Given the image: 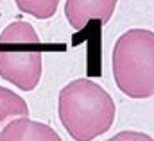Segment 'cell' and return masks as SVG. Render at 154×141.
<instances>
[{
    "label": "cell",
    "mask_w": 154,
    "mask_h": 141,
    "mask_svg": "<svg viewBox=\"0 0 154 141\" xmlns=\"http://www.w3.org/2000/svg\"><path fill=\"white\" fill-rule=\"evenodd\" d=\"M59 122L75 141H93L115 123L111 95L90 79H75L59 91Z\"/></svg>",
    "instance_id": "obj_1"
},
{
    "label": "cell",
    "mask_w": 154,
    "mask_h": 141,
    "mask_svg": "<svg viewBox=\"0 0 154 141\" xmlns=\"http://www.w3.org/2000/svg\"><path fill=\"white\" fill-rule=\"evenodd\" d=\"M111 70L116 88L129 98L154 97V32L129 29L115 41Z\"/></svg>",
    "instance_id": "obj_2"
},
{
    "label": "cell",
    "mask_w": 154,
    "mask_h": 141,
    "mask_svg": "<svg viewBox=\"0 0 154 141\" xmlns=\"http://www.w3.org/2000/svg\"><path fill=\"white\" fill-rule=\"evenodd\" d=\"M39 38L27 22H13L0 34V77L22 91H32L41 80L43 54Z\"/></svg>",
    "instance_id": "obj_3"
},
{
    "label": "cell",
    "mask_w": 154,
    "mask_h": 141,
    "mask_svg": "<svg viewBox=\"0 0 154 141\" xmlns=\"http://www.w3.org/2000/svg\"><path fill=\"white\" fill-rule=\"evenodd\" d=\"M118 0H66L65 16L74 31H82L90 22L108 23Z\"/></svg>",
    "instance_id": "obj_4"
},
{
    "label": "cell",
    "mask_w": 154,
    "mask_h": 141,
    "mask_svg": "<svg viewBox=\"0 0 154 141\" xmlns=\"http://www.w3.org/2000/svg\"><path fill=\"white\" fill-rule=\"evenodd\" d=\"M0 141H63L61 136L47 123L31 118H18L7 123L2 132Z\"/></svg>",
    "instance_id": "obj_5"
},
{
    "label": "cell",
    "mask_w": 154,
    "mask_h": 141,
    "mask_svg": "<svg viewBox=\"0 0 154 141\" xmlns=\"http://www.w3.org/2000/svg\"><path fill=\"white\" fill-rule=\"evenodd\" d=\"M29 106L27 102L16 95L14 91L0 86V132L2 129L18 118H29Z\"/></svg>",
    "instance_id": "obj_6"
},
{
    "label": "cell",
    "mask_w": 154,
    "mask_h": 141,
    "mask_svg": "<svg viewBox=\"0 0 154 141\" xmlns=\"http://www.w3.org/2000/svg\"><path fill=\"white\" fill-rule=\"evenodd\" d=\"M16 7L38 20H48L56 14L59 0H14Z\"/></svg>",
    "instance_id": "obj_7"
},
{
    "label": "cell",
    "mask_w": 154,
    "mask_h": 141,
    "mask_svg": "<svg viewBox=\"0 0 154 141\" xmlns=\"http://www.w3.org/2000/svg\"><path fill=\"white\" fill-rule=\"evenodd\" d=\"M106 141H154L149 134H145V132H138V130H122V132H118L115 134L113 138H109V140Z\"/></svg>",
    "instance_id": "obj_8"
}]
</instances>
